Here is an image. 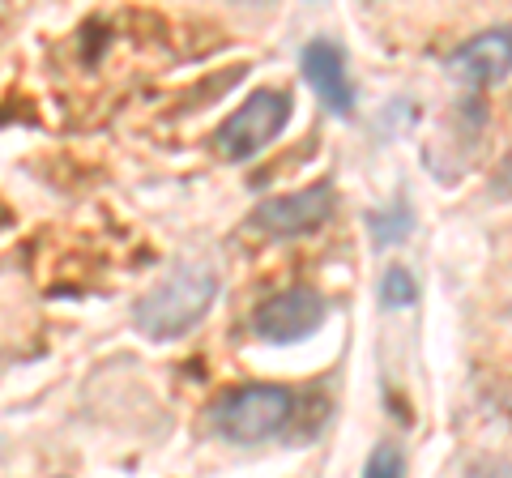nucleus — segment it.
Returning <instances> with one entry per match:
<instances>
[{"mask_svg":"<svg viewBox=\"0 0 512 478\" xmlns=\"http://www.w3.org/2000/svg\"><path fill=\"white\" fill-rule=\"evenodd\" d=\"M218 299V274L205 261H180L171 274L150 286L146 295L133 304V321L137 329L154 342H175L188 329L201 325V316L210 312Z\"/></svg>","mask_w":512,"mask_h":478,"instance_id":"obj_1","label":"nucleus"},{"mask_svg":"<svg viewBox=\"0 0 512 478\" xmlns=\"http://www.w3.org/2000/svg\"><path fill=\"white\" fill-rule=\"evenodd\" d=\"M295 410V393L282 385H239L227 389L210 406V423L231 444H265L274 440Z\"/></svg>","mask_w":512,"mask_h":478,"instance_id":"obj_2","label":"nucleus"},{"mask_svg":"<svg viewBox=\"0 0 512 478\" xmlns=\"http://www.w3.org/2000/svg\"><path fill=\"white\" fill-rule=\"evenodd\" d=\"M286 120H291V99L282 90H256L244 99V107H235L222 120V129L214 133V150L227 163H244L286 129Z\"/></svg>","mask_w":512,"mask_h":478,"instance_id":"obj_3","label":"nucleus"},{"mask_svg":"<svg viewBox=\"0 0 512 478\" xmlns=\"http://www.w3.org/2000/svg\"><path fill=\"white\" fill-rule=\"evenodd\" d=\"M325 316H329L325 295H316L312 286H291V291L269 295L265 304L252 312V329H256V338L269 346H291V342L312 338V333L325 325Z\"/></svg>","mask_w":512,"mask_h":478,"instance_id":"obj_4","label":"nucleus"},{"mask_svg":"<svg viewBox=\"0 0 512 478\" xmlns=\"http://www.w3.org/2000/svg\"><path fill=\"white\" fill-rule=\"evenodd\" d=\"M329 214H333V184L325 180V184L303 188V193H286V197L256 205L252 227L265 235H278V239H295V235L325 227Z\"/></svg>","mask_w":512,"mask_h":478,"instance_id":"obj_5","label":"nucleus"},{"mask_svg":"<svg viewBox=\"0 0 512 478\" xmlns=\"http://www.w3.org/2000/svg\"><path fill=\"white\" fill-rule=\"evenodd\" d=\"M303 77H308L316 99L338 120H346L350 111H355V82H350V73H346V56H342L338 43L316 39V43L303 47Z\"/></svg>","mask_w":512,"mask_h":478,"instance_id":"obj_6","label":"nucleus"},{"mask_svg":"<svg viewBox=\"0 0 512 478\" xmlns=\"http://www.w3.org/2000/svg\"><path fill=\"white\" fill-rule=\"evenodd\" d=\"M448 73L466 86H495L508 77V30H487L470 43H461L448 56Z\"/></svg>","mask_w":512,"mask_h":478,"instance_id":"obj_7","label":"nucleus"},{"mask_svg":"<svg viewBox=\"0 0 512 478\" xmlns=\"http://www.w3.org/2000/svg\"><path fill=\"white\" fill-rule=\"evenodd\" d=\"M380 304L384 308H414L419 304V282H414L406 269H389V274L380 278Z\"/></svg>","mask_w":512,"mask_h":478,"instance_id":"obj_8","label":"nucleus"},{"mask_svg":"<svg viewBox=\"0 0 512 478\" xmlns=\"http://www.w3.org/2000/svg\"><path fill=\"white\" fill-rule=\"evenodd\" d=\"M363 478H406V461L397 444H376L363 466Z\"/></svg>","mask_w":512,"mask_h":478,"instance_id":"obj_9","label":"nucleus"},{"mask_svg":"<svg viewBox=\"0 0 512 478\" xmlns=\"http://www.w3.org/2000/svg\"><path fill=\"white\" fill-rule=\"evenodd\" d=\"M372 235H376V248H389V244H402L410 235V210L397 214V222L389 214H372Z\"/></svg>","mask_w":512,"mask_h":478,"instance_id":"obj_10","label":"nucleus"},{"mask_svg":"<svg viewBox=\"0 0 512 478\" xmlns=\"http://www.w3.org/2000/svg\"><path fill=\"white\" fill-rule=\"evenodd\" d=\"M466 478H512L508 457H487V461H478V466H470Z\"/></svg>","mask_w":512,"mask_h":478,"instance_id":"obj_11","label":"nucleus"}]
</instances>
